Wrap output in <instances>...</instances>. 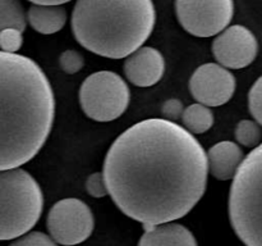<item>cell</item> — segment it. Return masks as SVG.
<instances>
[{
  "mask_svg": "<svg viewBox=\"0 0 262 246\" xmlns=\"http://www.w3.org/2000/svg\"><path fill=\"white\" fill-rule=\"evenodd\" d=\"M164 72L165 59L158 49L151 46H142L125 58V77L135 86H154L163 78Z\"/></svg>",
  "mask_w": 262,
  "mask_h": 246,
  "instance_id": "8fae6325",
  "label": "cell"
},
{
  "mask_svg": "<svg viewBox=\"0 0 262 246\" xmlns=\"http://www.w3.org/2000/svg\"><path fill=\"white\" fill-rule=\"evenodd\" d=\"M28 2L37 5H63L71 0H28Z\"/></svg>",
  "mask_w": 262,
  "mask_h": 246,
  "instance_id": "cb8c5ba5",
  "label": "cell"
},
{
  "mask_svg": "<svg viewBox=\"0 0 262 246\" xmlns=\"http://www.w3.org/2000/svg\"><path fill=\"white\" fill-rule=\"evenodd\" d=\"M59 64H60V68L63 69L66 73L74 74L83 68L84 59L78 51L66 50L61 53L60 56H59Z\"/></svg>",
  "mask_w": 262,
  "mask_h": 246,
  "instance_id": "ffe728a7",
  "label": "cell"
},
{
  "mask_svg": "<svg viewBox=\"0 0 262 246\" xmlns=\"http://www.w3.org/2000/svg\"><path fill=\"white\" fill-rule=\"evenodd\" d=\"M46 225L49 235L56 243L78 245L91 236L95 225L94 214L84 201L68 197L51 207Z\"/></svg>",
  "mask_w": 262,
  "mask_h": 246,
  "instance_id": "ba28073f",
  "label": "cell"
},
{
  "mask_svg": "<svg viewBox=\"0 0 262 246\" xmlns=\"http://www.w3.org/2000/svg\"><path fill=\"white\" fill-rule=\"evenodd\" d=\"M86 190L94 197H104L109 195L104 173L95 172V173L90 174L86 181Z\"/></svg>",
  "mask_w": 262,
  "mask_h": 246,
  "instance_id": "7402d4cb",
  "label": "cell"
},
{
  "mask_svg": "<svg viewBox=\"0 0 262 246\" xmlns=\"http://www.w3.org/2000/svg\"><path fill=\"white\" fill-rule=\"evenodd\" d=\"M156 22L152 0H77L72 31L81 46L104 58H127L147 41Z\"/></svg>",
  "mask_w": 262,
  "mask_h": 246,
  "instance_id": "3957f363",
  "label": "cell"
},
{
  "mask_svg": "<svg viewBox=\"0 0 262 246\" xmlns=\"http://www.w3.org/2000/svg\"><path fill=\"white\" fill-rule=\"evenodd\" d=\"M145 232L138 246H199L193 233L179 223L143 224Z\"/></svg>",
  "mask_w": 262,
  "mask_h": 246,
  "instance_id": "4fadbf2b",
  "label": "cell"
},
{
  "mask_svg": "<svg viewBox=\"0 0 262 246\" xmlns=\"http://www.w3.org/2000/svg\"><path fill=\"white\" fill-rule=\"evenodd\" d=\"M182 27L196 37L219 35L232 22L234 0H176Z\"/></svg>",
  "mask_w": 262,
  "mask_h": 246,
  "instance_id": "52a82bcc",
  "label": "cell"
},
{
  "mask_svg": "<svg viewBox=\"0 0 262 246\" xmlns=\"http://www.w3.org/2000/svg\"><path fill=\"white\" fill-rule=\"evenodd\" d=\"M9 246H58V243L43 232H28L18 237Z\"/></svg>",
  "mask_w": 262,
  "mask_h": 246,
  "instance_id": "44dd1931",
  "label": "cell"
},
{
  "mask_svg": "<svg viewBox=\"0 0 262 246\" xmlns=\"http://www.w3.org/2000/svg\"><path fill=\"white\" fill-rule=\"evenodd\" d=\"M42 209V190L27 171H0V241L14 240L30 232Z\"/></svg>",
  "mask_w": 262,
  "mask_h": 246,
  "instance_id": "5b68a950",
  "label": "cell"
},
{
  "mask_svg": "<svg viewBox=\"0 0 262 246\" xmlns=\"http://www.w3.org/2000/svg\"><path fill=\"white\" fill-rule=\"evenodd\" d=\"M27 22L36 32L53 35L66 26L67 10L63 5L33 4L27 12Z\"/></svg>",
  "mask_w": 262,
  "mask_h": 246,
  "instance_id": "5bb4252c",
  "label": "cell"
},
{
  "mask_svg": "<svg viewBox=\"0 0 262 246\" xmlns=\"http://www.w3.org/2000/svg\"><path fill=\"white\" fill-rule=\"evenodd\" d=\"M209 168L212 176L219 181L233 179L245 160L241 146L233 141H220L210 148L207 153Z\"/></svg>",
  "mask_w": 262,
  "mask_h": 246,
  "instance_id": "7c38bea8",
  "label": "cell"
},
{
  "mask_svg": "<svg viewBox=\"0 0 262 246\" xmlns=\"http://www.w3.org/2000/svg\"><path fill=\"white\" fill-rule=\"evenodd\" d=\"M235 138L245 148H256L261 144L262 130L256 120L243 119L235 127Z\"/></svg>",
  "mask_w": 262,
  "mask_h": 246,
  "instance_id": "e0dca14e",
  "label": "cell"
},
{
  "mask_svg": "<svg viewBox=\"0 0 262 246\" xmlns=\"http://www.w3.org/2000/svg\"><path fill=\"white\" fill-rule=\"evenodd\" d=\"M54 117L53 87L41 67L28 56L0 50V171L35 158Z\"/></svg>",
  "mask_w": 262,
  "mask_h": 246,
  "instance_id": "7a4b0ae2",
  "label": "cell"
},
{
  "mask_svg": "<svg viewBox=\"0 0 262 246\" xmlns=\"http://www.w3.org/2000/svg\"><path fill=\"white\" fill-rule=\"evenodd\" d=\"M248 107L252 117L262 127V76L251 87L248 94Z\"/></svg>",
  "mask_w": 262,
  "mask_h": 246,
  "instance_id": "d6986e66",
  "label": "cell"
},
{
  "mask_svg": "<svg viewBox=\"0 0 262 246\" xmlns=\"http://www.w3.org/2000/svg\"><path fill=\"white\" fill-rule=\"evenodd\" d=\"M229 219L246 246H262V144L245 156L233 178Z\"/></svg>",
  "mask_w": 262,
  "mask_h": 246,
  "instance_id": "277c9868",
  "label": "cell"
},
{
  "mask_svg": "<svg viewBox=\"0 0 262 246\" xmlns=\"http://www.w3.org/2000/svg\"><path fill=\"white\" fill-rule=\"evenodd\" d=\"M27 14L19 0H0V32L7 28H17L25 32Z\"/></svg>",
  "mask_w": 262,
  "mask_h": 246,
  "instance_id": "2e32d148",
  "label": "cell"
},
{
  "mask_svg": "<svg viewBox=\"0 0 262 246\" xmlns=\"http://www.w3.org/2000/svg\"><path fill=\"white\" fill-rule=\"evenodd\" d=\"M235 86L234 74L219 63L202 64L189 79V91L193 99L206 107H220L229 101Z\"/></svg>",
  "mask_w": 262,
  "mask_h": 246,
  "instance_id": "9c48e42d",
  "label": "cell"
},
{
  "mask_svg": "<svg viewBox=\"0 0 262 246\" xmlns=\"http://www.w3.org/2000/svg\"><path fill=\"white\" fill-rule=\"evenodd\" d=\"M214 113L211 112V109L200 102H194L187 107L182 115L183 127L192 135L207 132L214 125Z\"/></svg>",
  "mask_w": 262,
  "mask_h": 246,
  "instance_id": "9a60e30c",
  "label": "cell"
},
{
  "mask_svg": "<svg viewBox=\"0 0 262 246\" xmlns=\"http://www.w3.org/2000/svg\"><path fill=\"white\" fill-rule=\"evenodd\" d=\"M258 43L251 30L242 25L229 26L215 37L212 54L220 66L228 69H242L257 56Z\"/></svg>",
  "mask_w": 262,
  "mask_h": 246,
  "instance_id": "30bf717a",
  "label": "cell"
},
{
  "mask_svg": "<svg viewBox=\"0 0 262 246\" xmlns=\"http://www.w3.org/2000/svg\"><path fill=\"white\" fill-rule=\"evenodd\" d=\"M130 91L127 82L112 71L90 74L79 89V104L84 114L97 122H110L127 110Z\"/></svg>",
  "mask_w": 262,
  "mask_h": 246,
  "instance_id": "8992f818",
  "label": "cell"
},
{
  "mask_svg": "<svg viewBox=\"0 0 262 246\" xmlns=\"http://www.w3.org/2000/svg\"><path fill=\"white\" fill-rule=\"evenodd\" d=\"M183 112V104L178 99H169L163 105L164 117H165V119L171 120V122H176L177 119L182 118Z\"/></svg>",
  "mask_w": 262,
  "mask_h": 246,
  "instance_id": "603a6c76",
  "label": "cell"
},
{
  "mask_svg": "<svg viewBox=\"0 0 262 246\" xmlns=\"http://www.w3.org/2000/svg\"><path fill=\"white\" fill-rule=\"evenodd\" d=\"M207 153L183 126L165 118L130 126L104 161L109 195L118 209L142 224H163L188 214L202 199Z\"/></svg>",
  "mask_w": 262,
  "mask_h": 246,
  "instance_id": "6da1fadb",
  "label": "cell"
},
{
  "mask_svg": "<svg viewBox=\"0 0 262 246\" xmlns=\"http://www.w3.org/2000/svg\"><path fill=\"white\" fill-rule=\"evenodd\" d=\"M23 32L17 28H7L0 32V50L15 53L22 48Z\"/></svg>",
  "mask_w": 262,
  "mask_h": 246,
  "instance_id": "ac0fdd59",
  "label": "cell"
}]
</instances>
